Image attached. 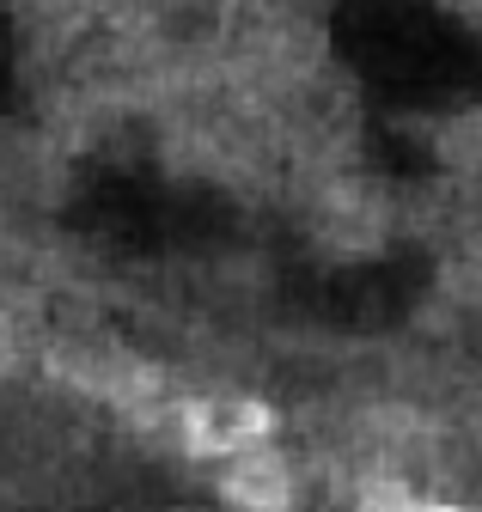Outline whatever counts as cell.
<instances>
[{
  "mask_svg": "<svg viewBox=\"0 0 482 512\" xmlns=\"http://www.w3.org/2000/svg\"><path fill=\"white\" fill-rule=\"evenodd\" d=\"M232 500L251 506V512H287V470L275 458H238Z\"/></svg>",
  "mask_w": 482,
  "mask_h": 512,
  "instance_id": "1",
  "label": "cell"
},
{
  "mask_svg": "<svg viewBox=\"0 0 482 512\" xmlns=\"http://www.w3.org/2000/svg\"><path fill=\"white\" fill-rule=\"evenodd\" d=\"M385 512H458V506H385Z\"/></svg>",
  "mask_w": 482,
  "mask_h": 512,
  "instance_id": "2",
  "label": "cell"
}]
</instances>
